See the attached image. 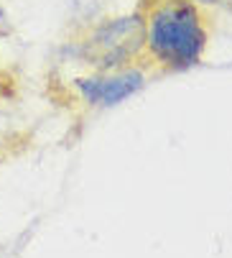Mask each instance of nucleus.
<instances>
[{
	"label": "nucleus",
	"mask_w": 232,
	"mask_h": 258,
	"mask_svg": "<svg viewBox=\"0 0 232 258\" xmlns=\"http://www.w3.org/2000/svg\"><path fill=\"white\" fill-rule=\"evenodd\" d=\"M145 39V26L140 16H123V18H110L92 28L87 41L82 44V54L87 64H95L100 72L118 69L128 64Z\"/></svg>",
	"instance_id": "nucleus-2"
},
{
	"label": "nucleus",
	"mask_w": 232,
	"mask_h": 258,
	"mask_svg": "<svg viewBox=\"0 0 232 258\" xmlns=\"http://www.w3.org/2000/svg\"><path fill=\"white\" fill-rule=\"evenodd\" d=\"M145 46L169 69L194 67L207 46V26L194 0H161L143 21Z\"/></svg>",
	"instance_id": "nucleus-1"
},
{
	"label": "nucleus",
	"mask_w": 232,
	"mask_h": 258,
	"mask_svg": "<svg viewBox=\"0 0 232 258\" xmlns=\"http://www.w3.org/2000/svg\"><path fill=\"white\" fill-rule=\"evenodd\" d=\"M197 3H207V6H217V8L232 11V0H197Z\"/></svg>",
	"instance_id": "nucleus-4"
},
{
	"label": "nucleus",
	"mask_w": 232,
	"mask_h": 258,
	"mask_svg": "<svg viewBox=\"0 0 232 258\" xmlns=\"http://www.w3.org/2000/svg\"><path fill=\"white\" fill-rule=\"evenodd\" d=\"M143 85H145V77L138 69H110V72H100V75L76 80V90L85 97V102L100 105V107L120 105L123 100L140 92Z\"/></svg>",
	"instance_id": "nucleus-3"
}]
</instances>
